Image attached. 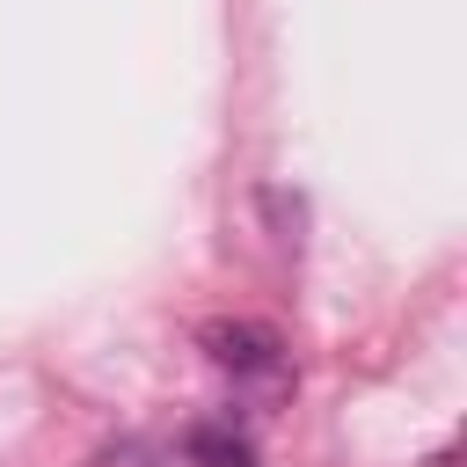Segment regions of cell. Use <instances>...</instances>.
Segmentation results:
<instances>
[{
  "mask_svg": "<svg viewBox=\"0 0 467 467\" xmlns=\"http://www.w3.org/2000/svg\"><path fill=\"white\" fill-rule=\"evenodd\" d=\"M197 350L219 372H234V379H263V372L285 365V336L270 321H204L197 328Z\"/></svg>",
  "mask_w": 467,
  "mask_h": 467,
  "instance_id": "cell-1",
  "label": "cell"
},
{
  "mask_svg": "<svg viewBox=\"0 0 467 467\" xmlns=\"http://www.w3.org/2000/svg\"><path fill=\"white\" fill-rule=\"evenodd\" d=\"M182 452H190V467H263L255 445H248L226 416H197V423L182 431Z\"/></svg>",
  "mask_w": 467,
  "mask_h": 467,
  "instance_id": "cell-2",
  "label": "cell"
}]
</instances>
